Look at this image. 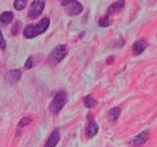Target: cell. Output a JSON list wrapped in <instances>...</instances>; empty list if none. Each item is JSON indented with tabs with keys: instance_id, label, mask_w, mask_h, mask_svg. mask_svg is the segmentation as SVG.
<instances>
[{
	"instance_id": "1",
	"label": "cell",
	"mask_w": 157,
	"mask_h": 147,
	"mask_svg": "<svg viewBox=\"0 0 157 147\" xmlns=\"http://www.w3.org/2000/svg\"><path fill=\"white\" fill-rule=\"evenodd\" d=\"M49 24H50V20L48 18L41 19V21L36 24H29L24 29V36L27 38L36 37L45 32L48 28Z\"/></svg>"
},
{
	"instance_id": "2",
	"label": "cell",
	"mask_w": 157,
	"mask_h": 147,
	"mask_svg": "<svg viewBox=\"0 0 157 147\" xmlns=\"http://www.w3.org/2000/svg\"><path fill=\"white\" fill-rule=\"evenodd\" d=\"M68 101V96L65 90L58 91L55 95H54L53 99L49 105V111H50L53 115H57L59 112L62 110V108L65 106V104Z\"/></svg>"
},
{
	"instance_id": "3",
	"label": "cell",
	"mask_w": 157,
	"mask_h": 147,
	"mask_svg": "<svg viewBox=\"0 0 157 147\" xmlns=\"http://www.w3.org/2000/svg\"><path fill=\"white\" fill-rule=\"evenodd\" d=\"M67 53H68V48L66 45H64V44L58 45L57 47L53 49L50 54H49V56L47 58V63L52 67L55 66L66 57Z\"/></svg>"
},
{
	"instance_id": "4",
	"label": "cell",
	"mask_w": 157,
	"mask_h": 147,
	"mask_svg": "<svg viewBox=\"0 0 157 147\" xmlns=\"http://www.w3.org/2000/svg\"><path fill=\"white\" fill-rule=\"evenodd\" d=\"M62 6L65 7V11L69 16H77L81 14L82 11V5L75 0H68V1H62Z\"/></svg>"
},
{
	"instance_id": "5",
	"label": "cell",
	"mask_w": 157,
	"mask_h": 147,
	"mask_svg": "<svg viewBox=\"0 0 157 147\" xmlns=\"http://www.w3.org/2000/svg\"><path fill=\"white\" fill-rule=\"evenodd\" d=\"M44 6H45V2L40 1V0H36V1H33L31 7H29L28 16L29 19L32 20H36L40 16V14L42 13Z\"/></svg>"
},
{
	"instance_id": "6",
	"label": "cell",
	"mask_w": 157,
	"mask_h": 147,
	"mask_svg": "<svg viewBox=\"0 0 157 147\" xmlns=\"http://www.w3.org/2000/svg\"><path fill=\"white\" fill-rule=\"evenodd\" d=\"M147 42L144 39H140V40H136L134 42L132 46V55L134 56H139L140 54L145 50V48L147 47Z\"/></svg>"
},
{
	"instance_id": "7",
	"label": "cell",
	"mask_w": 157,
	"mask_h": 147,
	"mask_svg": "<svg viewBox=\"0 0 157 147\" xmlns=\"http://www.w3.org/2000/svg\"><path fill=\"white\" fill-rule=\"evenodd\" d=\"M59 140H60V131H59L58 129H55L51 132V134L47 139L44 147H55Z\"/></svg>"
},
{
	"instance_id": "8",
	"label": "cell",
	"mask_w": 157,
	"mask_h": 147,
	"mask_svg": "<svg viewBox=\"0 0 157 147\" xmlns=\"http://www.w3.org/2000/svg\"><path fill=\"white\" fill-rule=\"evenodd\" d=\"M149 137V131L148 130H144L142 132H140V134L136 135L132 140V143H134L135 145H141L144 144V142L148 139Z\"/></svg>"
},
{
	"instance_id": "9",
	"label": "cell",
	"mask_w": 157,
	"mask_h": 147,
	"mask_svg": "<svg viewBox=\"0 0 157 147\" xmlns=\"http://www.w3.org/2000/svg\"><path fill=\"white\" fill-rule=\"evenodd\" d=\"M98 132V126L97 124L94 122V121H90V123H88V125L86 126V134L87 137H90V138H91V137H93L94 135L97 134Z\"/></svg>"
},
{
	"instance_id": "10",
	"label": "cell",
	"mask_w": 157,
	"mask_h": 147,
	"mask_svg": "<svg viewBox=\"0 0 157 147\" xmlns=\"http://www.w3.org/2000/svg\"><path fill=\"white\" fill-rule=\"evenodd\" d=\"M124 4H125V1H116L115 3H113L111 6L108 8L107 14L110 16L111 14H115V13L120 12L123 9V7H124Z\"/></svg>"
},
{
	"instance_id": "11",
	"label": "cell",
	"mask_w": 157,
	"mask_h": 147,
	"mask_svg": "<svg viewBox=\"0 0 157 147\" xmlns=\"http://www.w3.org/2000/svg\"><path fill=\"white\" fill-rule=\"evenodd\" d=\"M120 114H121V108L120 107H114L109 111V113H108V119H109L110 122L114 123L119 119Z\"/></svg>"
},
{
	"instance_id": "12",
	"label": "cell",
	"mask_w": 157,
	"mask_h": 147,
	"mask_svg": "<svg viewBox=\"0 0 157 147\" xmlns=\"http://www.w3.org/2000/svg\"><path fill=\"white\" fill-rule=\"evenodd\" d=\"M14 15L11 11H6L0 15V22L3 24H8L13 20Z\"/></svg>"
},
{
	"instance_id": "13",
	"label": "cell",
	"mask_w": 157,
	"mask_h": 147,
	"mask_svg": "<svg viewBox=\"0 0 157 147\" xmlns=\"http://www.w3.org/2000/svg\"><path fill=\"white\" fill-rule=\"evenodd\" d=\"M97 104V101L92 96L88 95L83 98V105L86 108H93Z\"/></svg>"
},
{
	"instance_id": "14",
	"label": "cell",
	"mask_w": 157,
	"mask_h": 147,
	"mask_svg": "<svg viewBox=\"0 0 157 147\" xmlns=\"http://www.w3.org/2000/svg\"><path fill=\"white\" fill-rule=\"evenodd\" d=\"M111 24V20H110V16L108 14H106L105 16H103L99 19L98 21V26L101 27V28H106V27H109Z\"/></svg>"
},
{
	"instance_id": "15",
	"label": "cell",
	"mask_w": 157,
	"mask_h": 147,
	"mask_svg": "<svg viewBox=\"0 0 157 147\" xmlns=\"http://www.w3.org/2000/svg\"><path fill=\"white\" fill-rule=\"evenodd\" d=\"M9 76H10V78L12 80V81L16 82L20 80V78H21L22 73L20 70H12V71H10Z\"/></svg>"
},
{
	"instance_id": "16",
	"label": "cell",
	"mask_w": 157,
	"mask_h": 147,
	"mask_svg": "<svg viewBox=\"0 0 157 147\" xmlns=\"http://www.w3.org/2000/svg\"><path fill=\"white\" fill-rule=\"evenodd\" d=\"M28 4L27 0H15L14 1V8L18 10V11H21V10L25 9Z\"/></svg>"
},
{
	"instance_id": "17",
	"label": "cell",
	"mask_w": 157,
	"mask_h": 147,
	"mask_svg": "<svg viewBox=\"0 0 157 147\" xmlns=\"http://www.w3.org/2000/svg\"><path fill=\"white\" fill-rule=\"evenodd\" d=\"M31 122H32V119H31V118H29V117H25V118H23V119L20 120L18 126H21V127L26 126H28V125L31 124Z\"/></svg>"
},
{
	"instance_id": "18",
	"label": "cell",
	"mask_w": 157,
	"mask_h": 147,
	"mask_svg": "<svg viewBox=\"0 0 157 147\" xmlns=\"http://www.w3.org/2000/svg\"><path fill=\"white\" fill-rule=\"evenodd\" d=\"M21 28H22V23L21 22H16L14 24V26L12 27V33L14 34V36H16V34L19 33Z\"/></svg>"
},
{
	"instance_id": "19",
	"label": "cell",
	"mask_w": 157,
	"mask_h": 147,
	"mask_svg": "<svg viewBox=\"0 0 157 147\" xmlns=\"http://www.w3.org/2000/svg\"><path fill=\"white\" fill-rule=\"evenodd\" d=\"M0 48L4 50L5 48H6V41H5V39L3 37V34L1 32V29H0Z\"/></svg>"
},
{
	"instance_id": "20",
	"label": "cell",
	"mask_w": 157,
	"mask_h": 147,
	"mask_svg": "<svg viewBox=\"0 0 157 147\" xmlns=\"http://www.w3.org/2000/svg\"><path fill=\"white\" fill-rule=\"evenodd\" d=\"M33 67V60L32 57H29V59L27 60V62L25 63V68L26 69H31Z\"/></svg>"
},
{
	"instance_id": "21",
	"label": "cell",
	"mask_w": 157,
	"mask_h": 147,
	"mask_svg": "<svg viewBox=\"0 0 157 147\" xmlns=\"http://www.w3.org/2000/svg\"><path fill=\"white\" fill-rule=\"evenodd\" d=\"M115 60V57L114 56H110L109 58H108V60H107V64L108 65H110V64Z\"/></svg>"
}]
</instances>
